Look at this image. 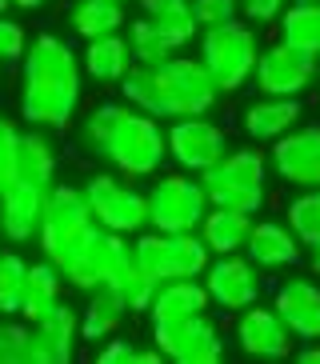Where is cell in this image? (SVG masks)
<instances>
[{
  "instance_id": "obj_1",
  "label": "cell",
  "mask_w": 320,
  "mask_h": 364,
  "mask_svg": "<svg viewBox=\"0 0 320 364\" xmlns=\"http://www.w3.org/2000/svg\"><path fill=\"white\" fill-rule=\"evenodd\" d=\"M80 97H85L80 53L56 33L32 36L21 60V120L28 129L60 132L76 120Z\"/></svg>"
},
{
  "instance_id": "obj_2",
  "label": "cell",
  "mask_w": 320,
  "mask_h": 364,
  "mask_svg": "<svg viewBox=\"0 0 320 364\" xmlns=\"http://www.w3.org/2000/svg\"><path fill=\"white\" fill-rule=\"evenodd\" d=\"M120 97L132 108L149 112L156 120H181V117H208L220 100V88L201 65V56H169L156 65H132L120 80Z\"/></svg>"
},
{
  "instance_id": "obj_3",
  "label": "cell",
  "mask_w": 320,
  "mask_h": 364,
  "mask_svg": "<svg viewBox=\"0 0 320 364\" xmlns=\"http://www.w3.org/2000/svg\"><path fill=\"white\" fill-rule=\"evenodd\" d=\"M268 156L248 149H228L213 168L201 172V184L208 200L220 204V208H236V213L256 216L268 200Z\"/></svg>"
},
{
  "instance_id": "obj_4",
  "label": "cell",
  "mask_w": 320,
  "mask_h": 364,
  "mask_svg": "<svg viewBox=\"0 0 320 364\" xmlns=\"http://www.w3.org/2000/svg\"><path fill=\"white\" fill-rule=\"evenodd\" d=\"M96 232V216L88 208L85 184H53L48 193V208H44L36 245L53 264H68V260L85 248V240Z\"/></svg>"
},
{
  "instance_id": "obj_5",
  "label": "cell",
  "mask_w": 320,
  "mask_h": 364,
  "mask_svg": "<svg viewBox=\"0 0 320 364\" xmlns=\"http://www.w3.org/2000/svg\"><path fill=\"white\" fill-rule=\"evenodd\" d=\"M105 161L112 164V172H120L128 181H149L169 161V129L156 117L128 105L124 120L117 124V132L108 140Z\"/></svg>"
},
{
  "instance_id": "obj_6",
  "label": "cell",
  "mask_w": 320,
  "mask_h": 364,
  "mask_svg": "<svg viewBox=\"0 0 320 364\" xmlns=\"http://www.w3.org/2000/svg\"><path fill=\"white\" fill-rule=\"evenodd\" d=\"M260 60V41L256 28L245 21H228L220 28H204L201 33V65L216 80L220 97H233L256 76Z\"/></svg>"
},
{
  "instance_id": "obj_7",
  "label": "cell",
  "mask_w": 320,
  "mask_h": 364,
  "mask_svg": "<svg viewBox=\"0 0 320 364\" xmlns=\"http://www.w3.org/2000/svg\"><path fill=\"white\" fill-rule=\"evenodd\" d=\"M208 208L213 200L204 193L201 176L192 172L176 168L169 176H156V184L149 188V228L156 232H196Z\"/></svg>"
},
{
  "instance_id": "obj_8",
  "label": "cell",
  "mask_w": 320,
  "mask_h": 364,
  "mask_svg": "<svg viewBox=\"0 0 320 364\" xmlns=\"http://www.w3.org/2000/svg\"><path fill=\"white\" fill-rule=\"evenodd\" d=\"M85 196L100 228H112L120 236H137L149 228V193L132 188L120 172H92L85 181Z\"/></svg>"
},
{
  "instance_id": "obj_9",
  "label": "cell",
  "mask_w": 320,
  "mask_h": 364,
  "mask_svg": "<svg viewBox=\"0 0 320 364\" xmlns=\"http://www.w3.org/2000/svg\"><path fill=\"white\" fill-rule=\"evenodd\" d=\"M152 344L172 364H216L224 356V336L208 312L184 316V321H160L152 324Z\"/></svg>"
},
{
  "instance_id": "obj_10",
  "label": "cell",
  "mask_w": 320,
  "mask_h": 364,
  "mask_svg": "<svg viewBox=\"0 0 320 364\" xmlns=\"http://www.w3.org/2000/svg\"><path fill=\"white\" fill-rule=\"evenodd\" d=\"M233 149L228 144V132L220 124H213L208 117H181L169 124V161L181 172L201 176L204 168H213L224 152Z\"/></svg>"
},
{
  "instance_id": "obj_11",
  "label": "cell",
  "mask_w": 320,
  "mask_h": 364,
  "mask_svg": "<svg viewBox=\"0 0 320 364\" xmlns=\"http://www.w3.org/2000/svg\"><path fill=\"white\" fill-rule=\"evenodd\" d=\"M316 68H320L316 56L277 41L260 48L252 80H256V92H265V97H304V88H312V80H316Z\"/></svg>"
},
{
  "instance_id": "obj_12",
  "label": "cell",
  "mask_w": 320,
  "mask_h": 364,
  "mask_svg": "<svg viewBox=\"0 0 320 364\" xmlns=\"http://www.w3.org/2000/svg\"><path fill=\"white\" fill-rule=\"evenodd\" d=\"M128 252H132L128 236L96 225V232L85 240V248H80V252H76L60 272H64V280H68L73 289L92 292V289H100V284H108V280L117 277V268L128 260Z\"/></svg>"
},
{
  "instance_id": "obj_13",
  "label": "cell",
  "mask_w": 320,
  "mask_h": 364,
  "mask_svg": "<svg viewBox=\"0 0 320 364\" xmlns=\"http://www.w3.org/2000/svg\"><path fill=\"white\" fill-rule=\"evenodd\" d=\"M204 289L213 296L216 309L224 312H245L248 304L260 300V268L240 252H224L213 257V264L204 268Z\"/></svg>"
},
{
  "instance_id": "obj_14",
  "label": "cell",
  "mask_w": 320,
  "mask_h": 364,
  "mask_svg": "<svg viewBox=\"0 0 320 364\" xmlns=\"http://www.w3.org/2000/svg\"><path fill=\"white\" fill-rule=\"evenodd\" d=\"M268 164L292 188H320V124H297L272 140Z\"/></svg>"
},
{
  "instance_id": "obj_15",
  "label": "cell",
  "mask_w": 320,
  "mask_h": 364,
  "mask_svg": "<svg viewBox=\"0 0 320 364\" xmlns=\"http://www.w3.org/2000/svg\"><path fill=\"white\" fill-rule=\"evenodd\" d=\"M292 332H288V324L280 321V312L272 309V304H248L240 316H236V344L245 348L248 356H256V360H284L288 353H292Z\"/></svg>"
},
{
  "instance_id": "obj_16",
  "label": "cell",
  "mask_w": 320,
  "mask_h": 364,
  "mask_svg": "<svg viewBox=\"0 0 320 364\" xmlns=\"http://www.w3.org/2000/svg\"><path fill=\"white\" fill-rule=\"evenodd\" d=\"M28 324H32V364H68L76 356V344L85 341L80 336V312L64 300Z\"/></svg>"
},
{
  "instance_id": "obj_17",
  "label": "cell",
  "mask_w": 320,
  "mask_h": 364,
  "mask_svg": "<svg viewBox=\"0 0 320 364\" xmlns=\"http://www.w3.org/2000/svg\"><path fill=\"white\" fill-rule=\"evenodd\" d=\"M48 193L53 188H32V184H16V181L0 193V236L9 245L36 240L44 208H48Z\"/></svg>"
},
{
  "instance_id": "obj_18",
  "label": "cell",
  "mask_w": 320,
  "mask_h": 364,
  "mask_svg": "<svg viewBox=\"0 0 320 364\" xmlns=\"http://www.w3.org/2000/svg\"><path fill=\"white\" fill-rule=\"evenodd\" d=\"M272 309L297 341H320V284L309 277H292L272 292Z\"/></svg>"
},
{
  "instance_id": "obj_19",
  "label": "cell",
  "mask_w": 320,
  "mask_h": 364,
  "mask_svg": "<svg viewBox=\"0 0 320 364\" xmlns=\"http://www.w3.org/2000/svg\"><path fill=\"white\" fill-rule=\"evenodd\" d=\"M304 117V108H300V97H260L240 112V129L252 144H272L280 140L284 132H292Z\"/></svg>"
},
{
  "instance_id": "obj_20",
  "label": "cell",
  "mask_w": 320,
  "mask_h": 364,
  "mask_svg": "<svg viewBox=\"0 0 320 364\" xmlns=\"http://www.w3.org/2000/svg\"><path fill=\"white\" fill-rule=\"evenodd\" d=\"M245 257L252 260L256 268H268V272H280V268H297L300 257H304V245L300 236L288 228V220H256L252 232H248Z\"/></svg>"
},
{
  "instance_id": "obj_21",
  "label": "cell",
  "mask_w": 320,
  "mask_h": 364,
  "mask_svg": "<svg viewBox=\"0 0 320 364\" xmlns=\"http://www.w3.org/2000/svg\"><path fill=\"white\" fill-rule=\"evenodd\" d=\"M213 309V296L204 289L201 277H181V280H164L152 296V324L160 321H184V316H196V312H208Z\"/></svg>"
},
{
  "instance_id": "obj_22",
  "label": "cell",
  "mask_w": 320,
  "mask_h": 364,
  "mask_svg": "<svg viewBox=\"0 0 320 364\" xmlns=\"http://www.w3.org/2000/svg\"><path fill=\"white\" fill-rule=\"evenodd\" d=\"M80 65H85V76H92L96 85H120V80L128 76V68L137 65V56H132V48H128L124 33H112V36L85 41Z\"/></svg>"
},
{
  "instance_id": "obj_23",
  "label": "cell",
  "mask_w": 320,
  "mask_h": 364,
  "mask_svg": "<svg viewBox=\"0 0 320 364\" xmlns=\"http://www.w3.org/2000/svg\"><path fill=\"white\" fill-rule=\"evenodd\" d=\"M124 316H132L112 284H100V289L88 292L85 309H80V336L88 344H105L108 336H117V328L124 324Z\"/></svg>"
},
{
  "instance_id": "obj_24",
  "label": "cell",
  "mask_w": 320,
  "mask_h": 364,
  "mask_svg": "<svg viewBox=\"0 0 320 364\" xmlns=\"http://www.w3.org/2000/svg\"><path fill=\"white\" fill-rule=\"evenodd\" d=\"M12 181L32 184V188H53L56 184V149H53V140L44 136V129H24L21 132Z\"/></svg>"
},
{
  "instance_id": "obj_25",
  "label": "cell",
  "mask_w": 320,
  "mask_h": 364,
  "mask_svg": "<svg viewBox=\"0 0 320 364\" xmlns=\"http://www.w3.org/2000/svg\"><path fill=\"white\" fill-rule=\"evenodd\" d=\"M252 225L256 220L248 213H236V208H220V204H213V208L204 213V220H201V236H204V245L213 248V257L245 252Z\"/></svg>"
},
{
  "instance_id": "obj_26",
  "label": "cell",
  "mask_w": 320,
  "mask_h": 364,
  "mask_svg": "<svg viewBox=\"0 0 320 364\" xmlns=\"http://www.w3.org/2000/svg\"><path fill=\"white\" fill-rule=\"evenodd\" d=\"M213 264V248L204 245L201 228L196 232H164V280L204 277Z\"/></svg>"
},
{
  "instance_id": "obj_27",
  "label": "cell",
  "mask_w": 320,
  "mask_h": 364,
  "mask_svg": "<svg viewBox=\"0 0 320 364\" xmlns=\"http://www.w3.org/2000/svg\"><path fill=\"white\" fill-rule=\"evenodd\" d=\"M64 296V272L60 264L44 257L36 264H28V280H24V304H21V316L24 321H36L44 316L48 309H56Z\"/></svg>"
},
{
  "instance_id": "obj_28",
  "label": "cell",
  "mask_w": 320,
  "mask_h": 364,
  "mask_svg": "<svg viewBox=\"0 0 320 364\" xmlns=\"http://www.w3.org/2000/svg\"><path fill=\"white\" fill-rule=\"evenodd\" d=\"M124 24H128L124 4H117V0H76L73 12H68V28H73L80 41L124 33Z\"/></svg>"
},
{
  "instance_id": "obj_29",
  "label": "cell",
  "mask_w": 320,
  "mask_h": 364,
  "mask_svg": "<svg viewBox=\"0 0 320 364\" xmlns=\"http://www.w3.org/2000/svg\"><path fill=\"white\" fill-rule=\"evenodd\" d=\"M140 9L176 48H188L201 36V21L192 12V0H140Z\"/></svg>"
},
{
  "instance_id": "obj_30",
  "label": "cell",
  "mask_w": 320,
  "mask_h": 364,
  "mask_svg": "<svg viewBox=\"0 0 320 364\" xmlns=\"http://www.w3.org/2000/svg\"><path fill=\"white\" fill-rule=\"evenodd\" d=\"M124 112H128V100H100V105H92L85 117H80V124H76L80 149L92 152V156H105L108 140H112L117 124L124 120Z\"/></svg>"
},
{
  "instance_id": "obj_31",
  "label": "cell",
  "mask_w": 320,
  "mask_h": 364,
  "mask_svg": "<svg viewBox=\"0 0 320 364\" xmlns=\"http://www.w3.org/2000/svg\"><path fill=\"white\" fill-rule=\"evenodd\" d=\"M280 41L309 53L320 60V0H309V4H288L284 16L277 21Z\"/></svg>"
},
{
  "instance_id": "obj_32",
  "label": "cell",
  "mask_w": 320,
  "mask_h": 364,
  "mask_svg": "<svg viewBox=\"0 0 320 364\" xmlns=\"http://www.w3.org/2000/svg\"><path fill=\"white\" fill-rule=\"evenodd\" d=\"M108 284L124 296L128 312H149L152 309V296H156V289H160V280H152L149 272L137 264V257H132V252H128V260L117 268V277L108 280Z\"/></svg>"
},
{
  "instance_id": "obj_33",
  "label": "cell",
  "mask_w": 320,
  "mask_h": 364,
  "mask_svg": "<svg viewBox=\"0 0 320 364\" xmlns=\"http://www.w3.org/2000/svg\"><path fill=\"white\" fill-rule=\"evenodd\" d=\"M128 48H132V56H137V65H156V60H169V56L181 53L149 16L128 21Z\"/></svg>"
},
{
  "instance_id": "obj_34",
  "label": "cell",
  "mask_w": 320,
  "mask_h": 364,
  "mask_svg": "<svg viewBox=\"0 0 320 364\" xmlns=\"http://www.w3.org/2000/svg\"><path fill=\"white\" fill-rule=\"evenodd\" d=\"M288 228L300 236V245L312 248L320 245V188H300L284 208Z\"/></svg>"
},
{
  "instance_id": "obj_35",
  "label": "cell",
  "mask_w": 320,
  "mask_h": 364,
  "mask_svg": "<svg viewBox=\"0 0 320 364\" xmlns=\"http://www.w3.org/2000/svg\"><path fill=\"white\" fill-rule=\"evenodd\" d=\"M28 260L21 252H0V316H21Z\"/></svg>"
},
{
  "instance_id": "obj_36",
  "label": "cell",
  "mask_w": 320,
  "mask_h": 364,
  "mask_svg": "<svg viewBox=\"0 0 320 364\" xmlns=\"http://www.w3.org/2000/svg\"><path fill=\"white\" fill-rule=\"evenodd\" d=\"M0 364H32V324L0 321Z\"/></svg>"
},
{
  "instance_id": "obj_37",
  "label": "cell",
  "mask_w": 320,
  "mask_h": 364,
  "mask_svg": "<svg viewBox=\"0 0 320 364\" xmlns=\"http://www.w3.org/2000/svg\"><path fill=\"white\" fill-rule=\"evenodd\" d=\"M96 360L100 364H160L164 356H160L156 344H152V348H140V344L124 341V336H108L105 348L96 353Z\"/></svg>"
},
{
  "instance_id": "obj_38",
  "label": "cell",
  "mask_w": 320,
  "mask_h": 364,
  "mask_svg": "<svg viewBox=\"0 0 320 364\" xmlns=\"http://www.w3.org/2000/svg\"><path fill=\"white\" fill-rule=\"evenodd\" d=\"M24 53H28V33H24V24H16L12 16H0V68L21 65Z\"/></svg>"
},
{
  "instance_id": "obj_39",
  "label": "cell",
  "mask_w": 320,
  "mask_h": 364,
  "mask_svg": "<svg viewBox=\"0 0 320 364\" xmlns=\"http://www.w3.org/2000/svg\"><path fill=\"white\" fill-rule=\"evenodd\" d=\"M21 132L16 120L0 117V193L12 184V168H16V149H21Z\"/></svg>"
},
{
  "instance_id": "obj_40",
  "label": "cell",
  "mask_w": 320,
  "mask_h": 364,
  "mask_svg": "<svg viewBox=\"0 0 320 364\" xmlns=\"http://www.w3.org/2000/svg\"><path fill=\"white\" fill-rule=\"evenodd\" d=\"M192 12L204 28H220L228 21H240V0H192Z\"/></svg>"
},
{
  "instance_id": "obj_41",
  "label": "cell",
  "mask_w": 320,
  "mask_h": 364,
  "mask_svg": "<svg viewBox=\"0 0 320 364\" xmlns=\"http://www.w3.org/2000/svg\"><path fill=\"white\" fill-rule=\"evenodd\" d=\"M288 0H240V16L248 24H277L284 16Z\"/></svg>"
},
{
  "instance_id": "obj_42",
  "label": "cell",
  "mask_w": 320,
  "mask_h": 364,
  "mask_svg": "<svg viewBox=\"0 0 320 364\" xmlns=\"http://www.w3.org/2000/svg\"><path fill=\"white\" fill-rule=\"evenodd\" d=\"M297 360L300 364H320V341H309L304 348L297 353Z\"/></svg>"
},
{
  "instance_id": "obj_43",
  "label": "cell",
  "mask_w": 320,
  "mask_h": 364,
  "mask_svg": "<svg viewBox=\"0 0 320 364\" xmlns=\"http://www.w3.org/2000/svg\"><path fill=\"white\" fill-rule=\"evenodd\" d=\"M12 4H16V9H24V12H36V9H44L48 0H12Z\"/></svg>"
},
{
  "instance_id": "obj_44",
  "label": "cell",
  "mask_w": 320,
  "mask_h": 364,
  "mask_svg": "<svg viewBox=\"0 0 320 364\" xmlns=\"http://www.w3.org/2000/svg\"><path fill=\"white\" fill-rule=\"evenodd\" d=\"M309 268L316 272V280H320V245H312V248H309Z\"/></svg>"
},
{
  "instance_id": "obj_45",
  "label": "cell",
  "mask_w": 320,
  "mask_h": 364,
  "mask_svg": "<svg viewBox=\"0 0 320 364\" xmlns=\"http://www.w3.org/2000/svg\"><path fill=\"white\" fill-rule=\"evenodd\" d=\"M9 9H12V0H0V16H9Z\"/></svg>"
},
{
  "instance_id": "obj_46",
  "label": "cell",
  "mask_w": 320,
  "mask_h": 364,
  "mask_svg": "<svg viewBox=\"0 0 320 364\" xmlns=\"http://www.w3.org/2000/svg\"><path fill=\"white\" fill-rule=\"evenodd\" d=\"M288 4H309V0H288Z\"/></svg>"
},
{
  "instance_id": "obj_47",
  "label": "cell",
  "mask_w": 320,
  "mask_h": 364,
  "mask_svg": "<svg viewBox=\"0 0 320 364\" xmlns=\"http://www.w3.org/2000/svg\"><path fill=\"white\" fill-rule=\"evenodd\" d=\"M117 4H128V0H117Z\"/></svg>"
}]
</instances>
